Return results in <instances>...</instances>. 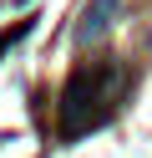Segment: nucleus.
Listing matches in <instances>:
<instances>
[{
    "mask_svg": "<svg viewBox=\"0 0 152 158\" xmlns=\"http://www.w3.org/2000/svg\"><path fill=\"white\" fill-rule=\"evenodd\" d=\"M117 10H122V0H91L86 15H81V26H76V41H81V46L101 41V36L111 31V15H117Z\"/></svg>",
    "mask_w": 152,
    "mask_h": 158,
    "instance_id": "obj_2",
    "label": "nucleus"
},
{
    "mask_svg": "<svg viewBox=\"0 0 152 158\" xmlns=\"http://www.w3.org/2000/svg\"><path fill=\"white\" fill-rule=\"evenodd\" d=\"M122 92V72L117 66H96V72H76L66 87V97H61V133L76 138L86 133L91 123H101V117L111 112V97Z\"/></svg>",
    "mask_w": 152,
    "mask_h": 158,
    "instance_id": "obj_1",
    "label": "nucleus"
}]
</instances>
